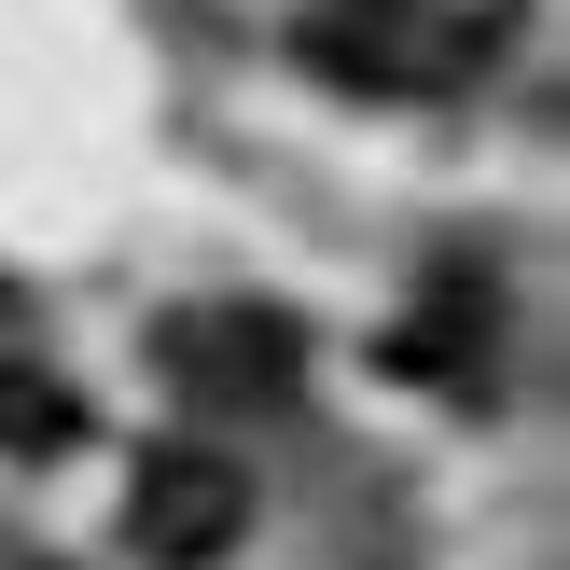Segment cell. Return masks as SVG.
<instances>
[{
    "instance_id": "cell-1",
    "label": "cell",
    "mask_w": 570,
    "mask_h": 570,
    "mask_svg": "<svg viewBox=\"0 0 570 570\" xmlns=\"http://www.w3.org/2000/svg\"><path fill=\"white\" fill-rule=\"evenodd\" d=\"M139 557H167V570H209L223 543L250 529V473L237 460H209V445H167L154 473H139Z\"/></svg>"
},
{
    "instance_id": "cell-2",
    "label": "cell",
    "mask_w": 570,
    "mask_h": 570,
    "mask_svg": "<svg viewBox=\"0 0 570 570\" xmlns=\"http://www.w3.org/2000/svg\"><path fill=\"white\" fill-rule=\"evenodd\" d=\"M167 362H181L195 390H223V404H278L293 390V321H265V306H195L181 334H167Z\"/></svg>"
},
{
    "instance_id": "cell-3",
    "label": "cell",
    "mask_w": 570,
    "mask_h": 570,
    "mask_svg": "<svg viewBox=\"0 0 570 570\" xmlns=\"http://www.w3.org/2000/svg\"><path fill=\"white\" fill-rule=\"evenodd\" d=\"M70 445H83V404L28 362H0V460H70Z\"/></svg>"
},
{
    "instance_id": "cell-4",
    "label": "cell",
    "mask_w": 570,
    "mask_h": 570,
    "mask_svg": "<svg viewBox=\"0 0 570 570\" xmlns=\"http://www.w3.org/2000/svg\"><path fill=\"white\" fill-rule=\"evenodd\" d=\"M376 14H404V0H376Z\"/></svg>"
}]
</instances>
